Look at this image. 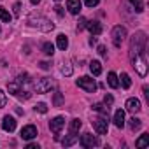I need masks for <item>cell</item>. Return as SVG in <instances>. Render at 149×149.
<instances>
[{"instance_id":"cell-4","label":"cell","mask_w":149,"mask_h":149,"mask_svg":"<svg viewBox=\"0 0 149 149\" xmlns=\"http://www.w3.org/2000/svg\"><path fill=\"white\" fill-rule=\"evenodd\" d=\"M76 84H77L79 88H83L84 91H88V93H95V91H97V83H95L90 76H83V77H79V79L76 81Z\"/></svg>"},{"instance_id":"cell-7","label":"cell","mask_w":149,"mask_h":149,"mask_svg":"<svg viewBox=\"0 0 149 149\" xmlns=\"http://www.w3.org/2000/svg\"><path fill=\"white\" fill-rule=\"evenodd\" d=\"M63 126H65V119L61 116H58V118H54V119L49 121V130L54 133V140L60 139V132L63 130Z\"/></svg>"},{"instance_id":"cell-2","label":"cell","mask_w":149,"mask_h":149,"mask_svg":"<svg viewBox=\"0 0 149 149\" xmlns=\"http://www.w3.org/2000/svg\"><path fill=\"white\" fill-rule=\"evenodd\" d=\"M28 25L33 26V28H39L42 32H49V30L54 28V25L47 18H44V16H30L28 18Z\"/></svg>"},{"instance_id":"cell-16","label":"cell","mask_w":149,"mask_h":149,"mask_svg":"<svg viewBox=\"0 0 149 149\" xmlns=\"http://www.w3.org/2000/svg\"><path fill=\"white\" fill-rule=\"evenodd\" d=\"M114 125L118 126V128H123L125 126V111H121V109H118L116 112H114Z\"/></svg>"},{"instance_id":"cell-5","label":"cell","mask_w":149,"mask_h":149,"mask_svg":"<svg viewBox=\"0 0 149 149\" xmlns=\"http://www.w3.org/2000/svg\"><path fill=\"white\" fill-rule=\"evenodd\" d=\"M54 88V83H53V79H49V77H40V79H37V83H35V91L37 93H47V91H51Z\"/></svg>"},{"instance_id":"cell-21","label":"cell","mask_w":149,"mask_h":149,"mask_svg":"<svg viewBox=\"0 0 149 149\" xmlns=\"http://www.w3.org/2000/svg\"><path fill=\"white\" fill-rule=\"evenodd\" d=\"M90 70H91L93 76H100V74H102V63L97 61V60H93V61L90 63Z\"/></svg>"},{"instance_id":"cell-26","label":"cell","mask_w":149,"mask_h":149,"mask_svg":"<svg viewBox=\"0 0 149 149\" xmlns=\"http://www.w3.org/2000/svg\"><path fill=\"white\" fill-rule=\"evenodd\" d=\"M121 84H123V88L125 90H128L130 86H132V79H130V76H128V74H121Z\"/></svg>"},{"instance_id":"cell-42","label":"cell","mask_w":149,"mask_h":149,"mask_svg":"<svg viewBox=\"0 0 149 149\" xmlns=\"http://www.w3.org/2000/svg\"><path fill=\"white\" fill-rule=\"evenodd\" d=\"M30 2H32V4H33V6H37V4H39V2H40V0H30Z\"/></svg>"},{"instance_id":"cell-17","label":"cell","mask_w":149,"mask_h":149,"mask_svg":"<svg viewBox=\"0 0 149 149\" xmlns=\"http://www.w3.org/2000/svg\"><path fill=\"white\" fill-rule=\"evenodd\" d=\"M81 126H83L81 119H72V121H70V125H68V133L77 135V133H79V130H81Z\"/></svg>"},{"instance_id":"cell-29","label":"cell","mask_w":149,"mask_h":149,"mask_svg":"<svg viewBox=\"0 0 149 149\" xmlns=\"http://www.w3.org/2000/svg\"><path fill=\"white\" fill-rule=\"evenodd\" d=\"M147 142H149V135H147V133H142V137L135 142V146H137V147H146Z\"/></svg>"},{"instance_id":"cell-24","label":"cell","mask_w":149,"mask_h":149,"mask_svg":"<svg viewBox=\"0 0 149 149\" xmlns=\"http://www.w3.org/2000/svg\"><path fill=\"white\" fill-rule=\"evenodd\" d=\"M42 53L47 54V56H53V53H54V46H53L51 42H44V44H42Z\"/></svg>"},{"instance_id":"cell-13","label":"cell","mask_w":149,"mask_h":149,"mask_svg":"<svg viewBox=\"0 0 149 149\" xmlns=\"http://www.w3.org/2000/svg\"><path fill=\"white\" fill-rule=\"evenodd\" d=\"M2 128L6 130V132H14L16 130V119L13 118V116H4V119H2Z\"/></svg>"},{"instance_id":"cell-39","label":"cell","mask_w":149,"mask_h":149,"mask_svg":"<svg viewBox=\"0 0 149 149\" xmlns=\"http://www.w3.org/2000/svg\"><path fill=\"white\" fill-rule=\"evenodd\" d=\"M54 11H56V14H58V16H63V14H65L63 7H60V6H56V7H54Z\"/></svg>"},{"instance_id":"cell-1","label":"cell","mask_w":149,"mask_h":149,"mask_svg":"<svg viewBox=\"0 0 149 149\" xmlns=\"http://www.w3.org/2000/svg\"><path fill=\"white\" fill-rule=\"evenodd\" d=\"M146 44H147V37L144 32H137L132 40H130V58H133L135 54H144L146 51Z\"/></svg>"},{"instance_id":"cell-11","label":"cell","mask_w":149,"mask_h":149,"mask_svg":"<svg viewBox=\"0 0 149 149\" xmlns=\"http://www.w3.org/2000/svg\"><path fill=\"white\" fill-rule=\"evenodd\" d=\"M35 137H37V128H35L33 125L23 126V130H21V139H23V140H32V139H35Z\"/></svg>"},{"instance_id":"cell-6","label":"cell","mask_w":149,"mask_h":149,"mask_svg":"<svg viewBox=\"0 0 149 149\" xmlns=\"http://www.w3.org/2000/svg\"><path fill=\"white\" fill-rule=\"evenodd\" d=\"M7 88H9V93L14 95V97H18V98H30V91L23 90V86L19 83H9Z\"/></svg>"},{"instance_id":"cell-32","label":"cell","mask_w":149,"mask_h":149,"mask_svg":"<svg viewBox=\"0 0 149 149\" xmlns=\"http://www.w3.org/2000/svg\"><path fill=\"white\" fill-rule=\"evenodd\" d=\"M35 111H39L40 114H46V112H47V105L40 102V104H37V105H35Z\"/></svg>"},{"instance_id":"cell-36","label":"cell","mask_w":149,"mask_h":149,"mask_svg":"<svg viewBox=\"0 0 149 149\" xmlns=\"http://www.w3.org/2000/svg\"><path fill=\"white\" fill-rule=\"evenodd\" d=\"M19 13H21V4H19V2H16V4H14V14H16V16H19Z\"/></svg>"},{"instance_id":"cell-14","label":"cell","mask_w":149,"mask_h":149,"mask_svg":"<svg viewBox=\"0 0 149 149\" xmlns=\"http://www.w3.org/2000/svg\"><path fill=\"white\" fill-rule=\"evenodd\" d=\"M81 7H83L81 0H67V9H68L70 14H79Z\"/></svg>"},{"instance_id":"cell-37","label":"cell","mask_w":149,"mask_h":149,"mask_svg":"<svg viewBox=\"0 0 149 149\" xmlns=\"http://www.w3.org/2000/svg\"><path fill=\"white\" fill-rule=\"evenodd\" d=\"M83 28H86V19L84 18H81V21L77 23V30H83Z\"/></svg>"},{"instance_id":"cell-27","label":"cell","mask_w":149,"mask_h":149,"mask_svg":"<svg viewBox=\"0 0 149 149\" xmlns=\"http://www.w3.org/2000/svg\"><path fill=\"white\" fill-rule=\"evenodd\" d=\"M130 4L133 6V9L137 13H142L144 11V0H130Z\"/></svg>"},{"instance_id":"cell-40","label":"cell","mask_w":149,"mask_h":149,"mask_svg":"<svg viewBox=\"0 0 149 149\" xmlns=\"http://www.w3.org/2000/svg\"><path fill=\"white\" fill-rule=\"evenodd\" d=\"M40 68L47 70V68H49V63H47V61H40Z\"/></svg>"},{"instance_id":"cell-23","label":"cell","mask_w":149,"mask_h":149,"mask_svg":"<svg viewBox=\"0 0 149 149\" xmlns=\"http://www.w3.org/2000/svg\"><path fill=\"white\" fill-rule=\"evenodd\" d=\"M0 19H2L4 23H11L13 16H11V13H9L7 9H4V7H0Z\"/></svg>"},{"instance_id":"cell-34","label":"cell","mask_w":149,"mask_h":149,"mask_svg":"<svg viewBox=\"0 0 149 149\" xmlns=\"http://www.w3.org/2000/svg\"><path fill=\"white\" fill-rule=\"evenodd\" d=\"M100 4V0H84V6H88V7H97Z\"/></svg>"},{"instance_id":"cell-18","label":"cell","mask_w":149,"mask_h":149,"mask_svg":"<svg viewBox=\"0 0 149 149\" xmlns=\"http://www.w3.org/2000/svg\"><path fill=\"white\" fill-rule=\"evenodd\" d=\"M56 46L61 49V51H65L67 47H68V39H67V35H63V33H60L58 37H56Z\"/></svg>"},{"instance_id":"cell-31","label":"cell","mask_w":149,"mask_h":149,"mask_svg":"<svg viewBox=\"0 0 149 149\" xmlns=\"http://www.w3.org/2000/svg\"><path fill=\"white\" fill-rule=\"evenodd\" d=\"M16 83H19L21 86H23V84H28V83H30V79H28V74H19Z\"/></svg>"},{"instance_id":"cell-20","label":"cell","mask_w":149,"mask_h":149,"mask_svg":"<svg viewBox=\"0 0 149 149\" xmlns=\"http://www.w3.org/2000/svg\"><path fill=\"white\" fill-rule=\"evenodd\" d=\"M107 84H109L111 88H114V90H116V88L119 86V81H118V76H116V74H114V72H109V74H107Z\"/></svg>"},{"instance_id":"cell-38","label":"cell","mask_w":149,"mask_h":149,"mask_svg":"<svg viewBox=\"0 0 149 149\" xmlns=\"http://www.w3.org/2000/svg\"><path fill=\"white\" fill-rule=\"evenodd\" d=\"M98 54L104 56V58L107 56V53H105V46H98Z\"/></svg>"},{"instance_id":"cell-41","label":"cell","mask_w":149,"mask_h":149,"mask_svg":"<svg viewBox=\"0 0 149 149\" xmlns=\"http://www.w3.org/2000/svg\"><path fill=\"white\" fill-rule=\"evenodd\" d=\"M28 149H39V146L37 144H28Z\"/></svg>"},{"instance_id":"cell-28","label":"cell","mask_w":149,"mask_h":149,"mask_svg":"<svg viewBox=\"0 0 149 149\" xmlns=\"http://www.w3.org/2000/svg\"><path fill=\"white\" fill-rule=\"evenodd\" d=\"M53 104H54V107H61V105H63V95H61L60 91L54 93V97H53Z\"/></svg>"},{"instance_id":"cell-19","label":"cell","mask_w":149,"mask_h":149,"mask_svg":"<svg viewBox=\"0 0 149 149\" xmlns=\"http://www.w3.org/2000/svg\"><path fill=\"white\" fill-rule=\"evenodd\" d=\"M77 135H74V133H68L63 140H61V144H63V147H70V146H74V144H76L77 142Z\"/></svg>"},{"instance_id":"cell-15","label":"cell","mask_w":149,"mask_h":149,"mask_svg":"<svg viewBox=\"0 0 149 149\" xmlns=\"http://www.w3.org/2000/svg\"><path fill=\"white\" fill-rule=\"evenodd\" d=\"M86 28L91 32V35H100L102 33V23H98V21H86Z\"/></svg>"},{"instance_id":"cell-30","label":"cell","mask_w":149,"mask_h":149,"mask_svg":"<svg viewBox=\"0 0 149 149\" xmlns=\"http://www.w3.org/2000/svg\"><path fill=\"white\" fill-rule=\"evenodd\" d=\"M93 109H95L97 112H100L102 116H105V118H107V114H109V107H104L102 104H95V105H93Z\"/></svg>"},{"instance_id":"cell-25","label":"cell","mask_w":149,"mask_h":149,"mask_svg":"<svg viewBox=\"0 0 149 149\" xmlns=\"http://www.w3.org/2000/svg\"><path fill=\"white\" fill-rule=\"evenodd\" d=\"M60 70H61V74H63V76H72V65H70L68 61H63Z\"/></svg>"},{"instance_id":"cell-3","label":"cell","mask_w":149,"mask_h":149,"mask_svg":"<svg viewBox=\"0 0 149 149\" xmlns=\"http://www.w3.org/2000/svg\"><path fill=\"white\" fill-rule=\"evenodd\" d=\"M132 60V67L140 74V76L144 77L146 74H147V60H146V53L144 54H135L133 58H130Z\"/></svg>"},{"instance_id":"cell-12","label":"cell","mask_w":149,"mask_h":149,"mask_svg":"<svg viewBox=\"0 0 149 149\" xmlns=\"http://www.w3.org/2000/svg\"><path fill=\"white\" fill-rule=\"evenodd\" d=\"M125 107H126V111L128 112H132V114H135V112H139L142 107H140V100L139 98H128L126 100V104H125Z\"/></svg>"},{"instance_id":"cell-8","label":"cell","mask_w":149,"mask_h":149,"mask_svg":"<svg viewBox=\"0 0 149 149\" xmlns=\"http://www.w3.org/2000/svg\"><path fill=\"white\" fill-rule=\"evenodd\" d=\"M125 37H126V28L125 26H121V25H118V26H114L112 28V42H114V46H121V42L125 40Z\"/></svg>"},{"instance_id":"cell-9","label":"cell","mask_w":149,"mask_h":149,"mask_svg":"<svg viewBox=\"0 0 149 149\" xmlns=\"http://www.w3.org/2000/svg\"><path fill=\"white\" fill-rule=\"evenodd\" d=\"M77 140H79V144H81L83 147H95V146H100V140H98L95 135H91V133H83L81 139H77Z\"/></svg>"},{"instance_id":"cell-22","label":"cell","mask_w":149,"mask_h":149,"mask_svg":"<svg viewBox=\"0 0 149 149\" xmlns=\"http://www.w3.org/2000/svg\"><path fill=\"white\" fill-rule=\"evenodd\" d=\"M128 125H130V130H132V132H137V130H140V126H142L140 119H139V118H135V116L128 121Z\"/></svg>"},{"instance_id":"cell-43","label":"cell","mask_w":149,"mask_h":149,"mask_svg":"<svg viewBox=\"0 0 149 149\" xmlns=\"http://www.w3.org/2000/svg\"><path fill=\"white\" fill-rule=\"evenodd\" d=\"M56 2H60V0H56Z\"/></svg>"},{"instance_id":"cell-35","label":"cell","mask_w":149,"mask_h":149,"mask_svg":"<svg viewBox=\"0 0 149 149\" xmlns=\"http://www.w3.org/2000/svg\"><path fill=\"white\" fill-rule=\"evenodd\" d=\"M112 102H114L112 95H105V97H104V104H105V105H112Z\"/></svg>"},{"instance_id":"cell-10","label":"cell","mask_w":149,"mask_h":149,"mask_svg":"<svg viewBox=\"0 0 149 149\" xmlns=\"http://www.w3.org/2000/svg\"><path fill=\"white\" fill-rule=\"evenodd\" d=\"M93 126H95V130H97L98 135H105L107 130H109V121H107L105 116H102V118L93 119Z\"/></svg>"},{"instance_id":"cell-33","label":"cell","mask_w":149,"mask_h":149,"mask_svg":"<svg viewBox=\"0 0 149 149\" xmlns=\"http://www.w3.org/2000/svg\"><path fill=\"white\" fill-rule=\"evenodd\" d=\"M6 104H7V97H6V93L2 90H0V109H4Z\"/></svg>"}]
</instances>
